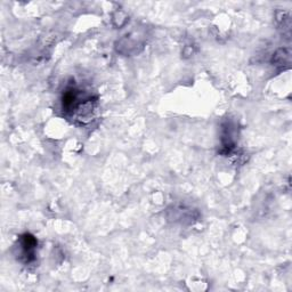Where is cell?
I'll return each instance as SVG.
<instances>
[{"label": "cell", "mask_w": 292, "mask_h": 292, "mask_svg": "<svg viewBox=\"0 0 292 292\" xmlns=\"http://www.w3.org/2000/svg\"><path fill=\"white\" fill-rule=\"evenodd\" d=\"M37 247V240L32 235L25 234L21 238V248L23 249V255L27 258V262L33 259L34 250Z\"/></svg>", "instance_id": "cell-1"}]
</instances>
